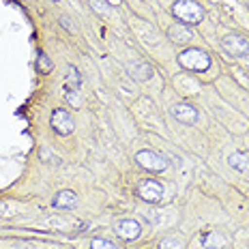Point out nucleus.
Returning a JSON list of instances; mask_svg holds the SVG:
<instances>
[{"label":"nucleus","instance_id":"obj_14","mask_svg":"<svg viewBox=\"0 0 249 249\" xmlns=\"http://www.w3.org/2000/svg\"><path fill=\"white\" fill-rule=\"evenodd\" d=\"M80 73H77L75 67H69L67 69V88L69 90H80Z\"/></svg>","mask_w":249,"mask_h":249},{"label":"nucleus","instance_id":"obj_11","mask_svg":"<svg viewBox=\"0 0 249 249\" xmlns=\"http://www.w3.org/2000/svg\"><path fill=\"white\" fill-rule=\"evenodd\" d=\"M200 243L206 249H221V247H226V236H221L219 232H204L200 236Z\"/></svg>","mask_w":249,"mask_h":249},{"label":"nucleus","instance_id":"obj_1","mask_svg":"<svg viewBox=\"0 0 249 249\" xmlns=\"http://www.w3.org/2000/svg\"><path fill=\"white\" fill-rule=\"evenodd\" d=\"M174 18L185 26H196L204 19V9L196 0H176L172 7Z\"/></svg>","mask_w":249,"mask_h":249},{"label":"nucleus","instance_id":"obj_9","mask_svg":"<svg viewBox=\"0 0 249 249\" xmlns=\"http://www.w3.org/2000/svg\"><path fill=\"white\" fill-rule=\"evenodd\" d=\"M127 71H129V75L138 82H144V80H150V77H153V67L146 65V62H129Z\"/></svg>","mask_w":249,"mask_h":249},{"label":"nucleus","instance_id":"obj_2","mask_svg":"<svg viewBox=\"0 0 249 249\" xmlns=\"http://www.w3.org/2000/svg\"><path fill=\"white\" fill-rule=\"evenodd\" d=\"M180 67L189 71H209L211 69V56L206 52H202L198 48H189L178 54Z\"/></svg>","mask_w":249,"mask_h":249},{"label":"nucleus","instance_id":"obj_3","mask_svg":"<svg viewBox=\"0 0 249 249\" xmlns=\"http://www.w3.org/2000/svg\"><path fill=\"white\" fill-rule=\"evenodd\" d=\"M138 196L144 202H150V204H157V202L163 200V185L155 178H146L138 185Z\"/></svg>","mask_w":249,"mask_h":249},{"label":"nucleus","instance_id":"obj_5","mask_svg":"<svg viewBox=\"0 0 249 249\" xmlns=\"http://www.w3.org/2000/svg\"><path fill=\"white\" fill-rule=\"evenodd\" d=\"M136 161L144 170H148V172H161V170H165V165H168V161H165L161 155L155 153V150H140L136 155Z\"/></svg>","mask_w":249,"mask_h":249},{"label":"nucleus","instance_id":"obj_8","mask_svg":"<svg viewBox=\"0 0 249 249\" xmlns=\"http://www.w3.org/2000/svg\"><path fill=\"white\" fill-rule=\"evenodd\" d=\"M172 116L176 118V121L185 123V124H194L196 121H198L200 114L194 106H189V103H176V106L172 107Z\"/></svg>","mask_w":249,"mask_h":249},{"label":"nucleus","instance_id":"obj_15","mask_svg":"<svg viewBox=\"0 0 249 249\" xmlns=\"http://www.w3.org/2000/svg\"><path fill=\"white\" fill-rule=\"evenodd\" d=\"M90 249H118V247L112 241H107V238H92Z\"/></svg>","mask_w":249,"mask_h":249},{"label":"nucleus","instance_id":"obj_10","mask_svg":"<svg viewBox=\"0 0 249 249\" xmlns=\"http://www.w3.org/2000/svg\"><path fill=\"white\" fill-rule=\"evenodd\" d=\"M77 204V196H75V191H71V189H62L56 194V198H54V206L56 209H73V206Z\"/></svg>","mask_w":249,"mask_h":249},{"label":"nucleus","instance_id":"obj_17","mask_svg":"<svg viewBox=\"0 0 249 249\" xmlns=\"http://www.w3.org/2000/svg\"><path fill=\"white\" fill-rule=\"evenodd\" d=\"M159 249H183V243L178 238H163L159 243Z\"/></svg>","mask_w":249,"mask_h":249},{"label":"nucleus","instance_id":"obj_13","mask_svg":"<svg viewBox=\"0 0 249 249\" xmlns=\"http://www.w3.org/2000/svg\"><path fill=\"white\" fill-rule=\"evenodd\" d=\"M228 163L234 170H238V172H245V170H249V153L236 150V153H232L230 157H228Z\"/></svg>","mask_w":249,"mask_h":249},{"label":"nucleus","instance_id":"obj_7","mask_svg":"<svg viewBox=\"0 0 249 249\" xmlns=\"http://www.w3.org/2000/svg\"><path fill=\"white\" fill-rule=\"evenodd\" d=\"M116 234L121 236L123 241H136V238L142 234V226H140L136 219H121L116 224Z\"/></svg>","mask_w":249,"mask_h":249},{"label":"nucleus","instance_id":"obj_12","mask_svg":"<svg viewBox=\"0 0 249 249\" xmlns=\"http://www.w3.org/2000/svg\"><path fill=\"white\" fill-rule=\"evenodd\" d=\"M168 35H170V39H172L174 43H187V41L194 39L191 30L187 28L185 24H176V26H172V28L168 30Z\"/></svg>","mask_w":249,"mask_h":249},{"label":"nucleus","instance_id":"obj_18","mask_svg":"<svg viewBox=\"0 0 249 249\" xmlns=\"http://www.w3.org/2000/svg\"><path fill=\"white\" fill-rule=\"evenodd\" d=\"M90 2H92V7H95L99 13H103V15H107V13H110V7H101V4H103V0H90Z\"/></svg>","mask_w":249,"mask_h":249},{"label":"nucleus","instance_id":"obj_6","mask_svg":"<svg viewBox=\"0 0 249 249\" xmlns=\"http://www.w3.org/2000/svg\"><path fill=\"white\" fill-rule=\"evenodd\" d=\"M52 129L60 136H69L73 133L75 129V123H73V116H71L67 110H54L52 112Z\"/></svg>","mask_w":249,"mask_h":249},{"label":"nucleus","instance_id":"obj_4","mask_svg":"<svg viewBox=\"0 0 249 249\" xmlns=\"http://www.w3.org/2000/svg\"><path fill=\"white\" fill-rule=\"evenodd\" d=\"M221 45H224V50L230 56H234V58H241V56L249 54V39L243 37V35H236V33L226 35L224 41H221Z\"/></svg>","mask_w":249,"mask_h":249},{"label":"nucleus","instance_id":"obj_16","mask_svg":"<svg viewBox=\"0 0 249 249\" xmlns=\"http://www.w3.org/2000/svg\"><path fill=\"white\" fill-rule=\"evenodd\" d=\"M37 67H39V73H50L52 71V60L48 58V54H39Z\"/></svg>","mask_w":249,"mask_h":249}]
</instances>
